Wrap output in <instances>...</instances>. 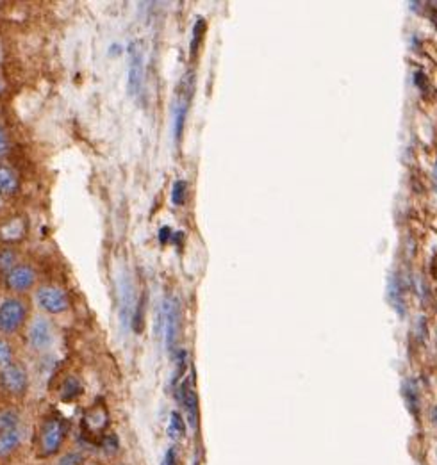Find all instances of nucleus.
Here are the masks:
<instances>
[{
  "label": "nucleus",
  "instance_id": "nucleus-1",
  "mask_svg": "<svg viewBox=\"0 0 437 465\" xmlns=\"http://www.w3.org/2000/svg\"><path fill=\"white\" fill-rule=\"evenodd\" d=\"M65 437L66 428L65 424H63V421H59V419H48L43 424V428H41V453H43L45 456H52V454L58 453V451L61 449L63 442H65Z\"/></svg>",
  "mask_w": 437,
  "mask_h": 465
},
{
  "label": "nucleus",
  "instance_id": "nucleus-2",
  "mask_svg": "<svg viewBox=\"0 0 437 465\" xmlns=\"http://www.w3.org/2000/svg\"><path fill=\"white\" fill-rule=\"evenodd\" d=\"M26 319V306L19 299H6L0 305V330L6 333H13L22 326Z\"/></svg>",
  "mask_w": 437,
  "mask_h": 465
},
{
  "label": "nucleus",
  "instance_id": "nucleus-3",
  "mask_svg": "<svg viewBox=\"0 0 437 465\" xmlns=\"http://www.w3.org/2000/svg\"><path fill=\"white\" fill-rule=\"evenodd\" d=\"M163 330L168 350H174L179 333V303L175 298H167L163 303Z\"/></svg>",
  "mask_w": 437,
  "mask_h": 465
},
{
  "label": "nucleus",
  "instance_id": "nucleus-4",
  "mask_svg": "<svg viewBox=\"0 0 437 465\" xmlns=\"http://www.w3.org/2000/svg\"><path fill=\"white\" fill-rule=\"evenodd\" d=\"M38 305L51 314H59L68 309V296L58 287H40L36 292Z\"/></svg>",
  "mask_w": 437,
  "mask_h": 465
},
{
  "label": "nucleus",
  "instance_id": "nucleus-5",
  "mask_svg": "<svg viewBox=\"0 0 437 465\" xmlns=\"http://www.w3.org/2000/svg\"><path fill=\"white\" fill-rule=\"evenodd\" d=\"M129 77H127V84H129V93L132 97L139 95L141 87H143V52H141L139 45L132 43L129 50Z\"/></svg>",
  "mask_w": 437,
  "mask_h": 465
},
{
  "label": "nucleus",
  "instance_id": "nucleus-6",
  "mask_svg": "<svg viewBox=\"0 0 437 465\" xmlns=\"http://www.w3.org/2000/svg\"><path fill=\"white\" fill-rule=\"evenodd\" d=\"M29 343L34 350L47 351L54 343V333H52L51 323L45 318H36L31 323L29 328Z\"/></svg>",
  "mask_w": 437,
  "mask_h": 465
},
{
  "label": "nucleus",
  "instance_id": "nucleus-7",
  "mask_svg": "<svg viewBox=\"0 0 437 465\" xmlns=\"http://www.w3.org/2000/svg\"><path fill=\"white\" fill-rule=\"evenodd\" d=\"M179 400L186 410V417L191 428H196L199 424V400H196L195 387H193L191 378H186L179 387Z\"/></svg>",
  "mask_w": 437,
  "mask_h": 465
},
{
  "label": "nucleus",
  "instance_id": "nucleus-8",
  "mask_svg": "<svg viewBox=\"0 0 437 465\" xmlns=\"http://www.w3.org/2000/svg\"><path fill=\"white\" fill-rule=\"evenodd\" d=\"M189 98H191V82H189V77H186L174 109V129L177 139L181 137L182 130H184L186 116H188V109H189Z\"/></svg>",
  "mask_w": 437,
  "mask_h": 465
},
{
  "label": "nucleus",
  "instance_id": "nucleus-9",
  "mask_svg": "<svg viewBox=\"0 0 437 465\" xmlns=\"http://www.w3.org/2000/svg\"><path fill=\"white\" fill-rule=\"evenodd\" d=\"M0 382L11 394H22L27 389V375L19 364H9L8 368L0 369Z\"/></svg>",
  "mask_w": 437,
  "mask_h": 465
},
{
  "label": "nucleus",
  "instance_id": "nucleus-10",
  "mask_svg": "<svg viewBox=\"0 0 437 465\" xmlns=\"http://www.w3.org/2000/svg\"><path fill=\"white\" fill-rule=\"evenodd\" d=\"M34 271L27 266H15L8 273V285L13 291H27L34 284Z\"/></svg>",
  "mask_w": 437,
  "mask_h": 465
},
{
  "label": "nucleus",
  "instance_id": "nucleus-11",
  "mask_svg": "<svg viewBox=\"0 0 437 465\" xmlns=\"http://www.w3.org/2000/svg\"><path fill=\"white\" fill-rule=\"evenodd\" d=\"M109 417L107 412L102 407H93L86 415H84V428L88 429V433L91 435H102V432L107 426Z\"/></svg>",
  "mask_w": 437,
  "mask_h": 465
},
{
  "label": "nucleus",
  "instance_id": "nucleus-12",
  "mask_svg": "<svg viewBox=\"0 0 437 465\" xmlns=\"http://www.w3.org/2000/svg\"><path fill=\"white\" fill-rule=\"evenodd\" d=\"M20 440H22L20 429H13V432L2 433V435H0V456H6V454L13 453V451L19 447Z\"/></svg>",
  "mask_w": 437,
  "mask_h": 465
},
{
  "label": "nucleus",
  "instance_id": "nucleus-13",
  "mask_svg": "<svg viewBox=\"0 0 437 465\" xmlns=\"http://www.w3.org/2000/svg\"><path fill=\"white\" fill-rule=\"evenodd\" d=\"M168 435L174 440H181L186 435V422L179 412H172L170 422H168Z\"/></svg>",
  "mask_w": 437,
  "mask_h": 465
},
{
  "label": "nucleus",
  "instance_id": "nucleus-14",
  "mask_svg": "<svg viewBox=\"0 0 437 465\" xmlns=\"http://www.w3.org/2000/svg\"><path fill=\"white\" fill-rule=\"evenodd\" d=\"M16 186H19V182H16V177L13 175V171L6 166H0V193L9 195V193L15 191Z\"/></svg>",
  "mask_w": 437,
  "mask_h": 465
},
{
  "label": "nucleus",
  "instance_id": "nucleus-15",
  "mask_svg": "<svg viewBox=\"0 0 437 465\" xmlns=\"http://www.w3.org/2000/svg\"><path fill=\"white\" fill-rule=\"evenodd\" d=\"M13 429H19V415H16V412H0V435L13 432Z\"/></svg>",
  "mask_w": 437,
  "mask_h": 465
},
{
  "label": "nucleus",
  "instance_id": "nucleus-16",
  "mask_svg": "<svg viewBox=\"0 0 437 465\" xmlns=\"http://www.w3.org/2000/svg\"><path fill=\"white\" fill-rule=\"evenodd\" d=\"M80 392H83V387H80L79 380L77 378H68L65 383H63L61 397L65 401L75 400L77 396H80Z\"/></svg>",
  "mask_w": 437,
  "mask_h": 465
},
{
  "label": "nucleus",
  "instance_id": "nucleus-17",
  "mask_svg": "<svg viewBox=\"0 0 437 465\" xmlns=\"http://www.w3.org/2000/svg\"><path fill=\"white\" fill-rule=\"evenodd\" d=\"M0 234H2V237L8 239V241H13V239H19L20 235L23 234V223L20 220H13L9 221L6 227L0 228Z\"/></svg>",
  "mask_w": 437,
  "mask_h": 465
},
{
  "label": "nucleus",
  "instance_id": "nucleus-18",
  "mask_svg": "<svg viewBox=\"0 0 437 465\" xmlns=\"http://www.w3.org/2000/svg\"><path fill=\"white\" fill-rule=\"evenodd\" d=\"M186 196H188V184L184 181H177L172 188V202L175 205H182L186 202Z\"/></svg>",
  "mask_w": 437,
  "mask_h": 465
},
{
  "label": "nucleus",
  "instance_id": "nucleus-19",
  "mask_svg": "<svg viewBox=\"0 0 437 465\" xmlns=\"http://www.w3.org/2000/svg\"><path fill=\"white\" fill-rule=\"evenodd\" d=\"M405 397H407L409 408H411L412 414L416 415V412H418L419 396H418V389H416L414 382H407V383H405Z\"/></svg>",
  "mask_w": 437,
  "mask_h": 465
},
{
  "label": "nucleus",
  "instance_id": "nucleus-20",
  "mask_svg": "<svg viewBox=\"0 0 437 465\" xmlns=\"http://www.w3.org/2000/svg\"><path fill=\"white\" fill-rule=\"evenodd\" d=\"M391 301H393V305L396 306L398 312H404V306H401V303H404V299H401V289H400V278H394L393 284H391Z\"/></svg>",
  "mask_w": 437,
  "mask_h": 465
},
{
  "label": "nucleus",
  "instance_id": "nucleus-21",
  "mask_svg": "<svg viewBox=\"0 0 437 465\" xmlns=\"http://www.w3.org/2000/svg\"><path fill=\"white\" fill-rule=\"evenodd\" d=\"M9 364H13L11 346L6 341H0V369L8 368Z\"/></svg>",
  "mask_w": 437,
  "mask_h": 465
},
{
  "label": "nucleus",
  "instance_id": "nucleus-22",
  "mask_svg": "<svg viewBox=\"0 0 437 465\" xmlns=\"http://www.w3.org/2000/svg\"><path fill=\"white\" fill-rule=\"evenodd\" d=\"M204 31H206V22L204 20H199L195 23V29H193V40H191V54H195L196 48H199L200 41H202Z\"/></svg>",
  "mask_w": 437,
  "mask_h": 465
},
{
  "label": "nucleus",
  "instance_id": "nucleus-23",
  "mask_svg": "<svg viewBox=\"0 0 437 465\" xmlns=\"http://www.w3.org/2000/svg\"><path fill=\"white\" fill-rule=\"evenodd\" d=\"M102 446H104V449L107 451V453H115V451L118 449V439H116V435L102 437Z\"/></svg>",
  "mask_w": 437,
  "mask_h": 465
},
{
  "label": "nucleus",
  "instance_id": "nucleus-24",
  "mask_svg": "<svg viewBox=\"0 0 437 465\" xmlns=\"http://www.w3.org/2000/svg\"><path fill=\"white\" fill-rule=\"evenodd\" d=\"M13 264H15V259H13V253L11 252H6V253H2V257H0V266L4 267L6 271H11L13 267Z\"/></svg>",
  "mask_w": 437,
  "mask_h": 465
},
{
  "label": "nucleus",
  "instance_id": "nucleus-25",
  "mask_svg": "<svg viewBox=\"0 0 437 465\" xmlns=\"http://www.w3.org/2000/svg\"><path fill=\"white\" fill-rule=\"evenodd\" d=\"M163 465H179V458H177V451H175V447H170V449L164 453Z\"/></svg>",
  "mask_w": 437,
  "mask_h": 465
},
{
  "label": "nucleus",
  "instance_id": "nucleus-26",
  "mask_svg": "<svg viewBox=\"0 0 437 465\" xmlns=\"http://www.w3.org/2000/svg\"><path fill=\"white\" fill-rule=\"evenodd\" d=\"M8 150H9L8 136H6L4 132V127L0 125V157H4V155L8 154Z\"/></svg>",
  "mask_w": 437,
  "mask_h": 465
},
{
  "label": "nucleus",
  "instance_id": "nucleus-27",
  "mask_svg": "<svg viewBox=\"0 0 437 465\" xmlns=\"http://www.w3.org/2000/svg\"><path fill=\"white\" fill-rule=\"evenodd\" d=\"M80 456L79 454H68V456H65L61 460V465H77L79 464Z\"/></svg>",
  "mask_w": 437,
  "mask_h": 465
},
{
  "label": "nucleus",
  "instance_id": "nucleus-28",
  "mask_svg": "<svg viewBox=\"0 0 437 465\" xmlns=\"http://www.w3.org/2000/svg\"><path fill=\"white\" fill-rule=\"evenodd\" d=\"M170 237H172L170 227H163V228H161V232H159L161 242H168V239H170Z\"/></svg>",
  "mask_w": 437,
  "mask_h": 465
},
{
  "label": "nucleus",
  "instance_id": "nucleus-29",
  "mask_svg": "<svg viewBox=\"0 0 437 465\" xmlns=\"http://www.w3.org/2000/svg\"><path fill=\"white\" fill-rule=\"evenodd\" d=\"M433 421H437V408H433Z\"/></svg>",
  "mask_w": 437,
  "mask_h": 465
},
{
  "label": "nucleus",
  "instance_id": "nucleus-30",
  "mask_svg": "<svg viewBox=\"0 0 437 465\" xmlns=\"http://www.w3.org/2000/svg\"><path fill=\"white\" fill-rule=\"evenodd\" d=\"M2 87H4V82H2V75H0V91H2Z\"/></svg>",
  "mask_w": 437,
  "mask_h": 465
},
{
  "label": "nucleus",
  "instance_id": "nucleus-31",
  "mask_svg": "<svg viewBox=\"0 0 437 465\" xmlns=\"http://www.w3.org/2000/svg\"><path fill=\"white\" fill-rule=\"evenodd\" d=\"M0 58H2V52H0Z\"/></svg>",
  "mask_w": 437,
  "mask_h": 465
}]
</instances>
